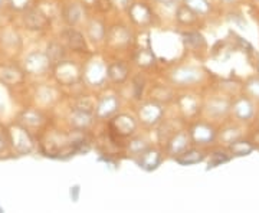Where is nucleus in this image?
Returning a JSON list of instances; mask_svg holds the SVG:
<instances>
[{"label":"nucleus","instance_id":"f257e3e1","mask_svg":"<svg viewBox=\"0 0 259 213\" xmlns=\"http://www.w3.org/2000/svg\"><path fill=\"white\" fill-rule=\"evenodd\" d=\"M55 76L58 82L64 85H72L78 82L82 76L81 68L71 61H61L55 66Z\"/></svg>","mask_w":259,"mask_h":213},{"label":"nucleus","instance_id":"f03ea898","mask_svg":"<svg viewBox=\"0 0 259 213\" xmlns=\"http://www.w3.org/2000/svg\"><path fill=\"white\" fill-rule=\"evenodd\" d=\"M163 115H164V110L160 105V102L157 101L144 102L139 110L140 121L148 127H153V125L158 124L163 118Z\"/></svg>","mask_w":259,"mask_h":213},{"label":"nucleus","instance_id":"7ed1b4c3","mask_svg":"<svg viewBox=\"0 0 259 213\" xmlns=\"http://www.w3.org/2000/svg\"><path fill=\"white\" fill-rule=\"evenodd\" d=\"M110 129L118 137H130L137 130V121L130 114H118L110 122Z\"/></svg>","mask_w":259,"mask_h":213},{"label":"nucleus","instance_id":"20e7f679","mask_svg":"<svg viewBox=\"0 0 259 213\" xmlns=\"http://www.w3.org/2000/svg\"><path fill=\"white\" fill-rule=\"evenodd\" d=\"M51 59L47 52H32L25 59V69L32 75H42L51 68Z\"/></svg>","mask_w":259,"mask_h":213},{"label":"nucleus","instance_id":"39448f33","mask_svg":"<svg viewBox=\"0 0 259 213\" xmlns=\"http://www.w3.org/2000/svg\"><path fill=\"white\" fill-rule=\"evenodd\" d=\"M9 134L12 146L16 148L19 153L26 154V153H30V151H32V148H33V140H32L30 134L26 131L25 127L15 125V127L10 129Z\"/></svg>","mask_w":259,"mask_h":213},{"label":"nucleus","instance_id":"423d86ee","mask_svg":"<svg viewBox=\"0 0 259 213\" xmlns=\"http://www.w3.org/2000/svg\"><path fill=\"white\" fill-rule=\"evenodd\" d=\"M82 78L94 87H100L107 79V66L100 61H91L83 68Z\"/></svg>","mask_w":259,"mask_h":213},{"label":"nucleus","instance_id":"0eeeda50","mask_svg":"<svg viewBox=\"0 0 259 213\" xmlns=\"http://www.w3.org/2000/svg\"><path fill=\"white\" fill-rule=\"evenodd\" d=\"M118 107H120V101L115 95H105L95 105L94 112H95V117L98 118H110L118 111Z\"/></svg>","mask_w":259,"mask_h":213},{"label":"nucleus","instance_id":"6e6552de","mask_svg":"<svg viewBox=\"0 0 259 213\" xmlns=\"http://www.w3.org/2000/svg\"><path fill=\"white\" fill-rule=\"evenodd\" d=\"M190 139L196 144H209L216 139V131L209 124L197 122L190 130Z\"/></svg>","mask_w":259,"mask_h":213},{"label":"nucleus","instance_id":"1a4fd4ad","mask_svg":"<svg viewBox=\"0 0 259 213\" xmlns=\"http://www.w3.org/2000/svg\"><path fill=\"white\" fill-rule=\"evenodd\" d=\"M131 20L140 26H148L153 23V12L146 3H134L128 8Z\"/></svg>","mask_w":259,"mask_h":213},{"label":"nucleus","instance_id":"9d476101","mask_svg":"<svg viewBox=\"0 0 259 213\" xmlns=\"http://www.w3.org/2000/svg\"><path fill=\"white\" fill-rule=\"evenodd\" d=\"M160 163H161V154L156 148L144 150L143 153H140L139 158H137V164L147 172L156 170L160 166Z\"/></svg>","mask_w":259,"mask_h":213},{"label":"nucleus","instance_id":"9b49d317","mask_svg":"<svg viewBox=\"0 0 259 213\" xmlns=\"http://www.w3.org/2000/svg\"><path fill=\"white\" fill-rule=\"evenodd\" d=\"M190 134H187L185 131H180V133H176L173 134V137L168 140V144H167V151L171 154V156H179L182 154L183 151L187 150L189 144H190Z\"/></svg>","mask_w":259,"mask_h":213},{"label":"nucleus","instance_id":"f8f14e48","mask_svg":"<svg viewBox=\"0 0 259 213\" xmlns=\"http://www.w3.org/2000/svg\"><path fill=\"white\" fill-rule=\"evenodd\" d=\"M202 76V72L196 68L192 66H183V68H179L176 71H173L171 74V81L180 85H186V83H192L199 81Z\"/></svg>","mask_w":259,"mask_h":213},{"label":"nucleus","instance_id":"ddd939ff","mask_svg":"<svg viewBox=\"0 0 259 213\" xmlns=\"http://www.w3.org/2000/svg\"><path fill=\"white\" fill-rule=\"evenodd\" d=\"M25 25L32 30H42L48 28L49 18L39 9H30L25 15Z\"/></svg>","mask_w":259,"mask_h":213},{"label":"nucleus","instance_id":"4468645a","mask_svg":"<svg viewBox=\"0 0 259 213\" xmlns=\"http://www.w3.org/2000/svg\"><path fill=\"white\" fill-rule=\"evenodd\" d=\"M64 39L66 40L68 47L71 48L72 51H75V52H87L88 51L83 35L81 32L75 30V29H66L64 32Z\"/></svg>","mask_w":259,"mask_h":213},{"label":"nucleus","instance_id":"2eb2a0df","mask_svg":"<svg viewBox=\"0 0 259 213\" xmlns=\"http://www.w3.org/2000/svg\"><path fill=\"white\" fill-rule=\"evenodd\" d=\"M232 110H233V114L236 115V118H239L242 121H249L253 117V114H255L253 104L250 102V100L245 98V97H242V98H239L238 101L235 102Z\"/></svg>","mask_w":259,"mask_h":213},{"label":"nucleus","instance_id":"dca6fc26","mask_svg":"<svg viewBox=\"0 0 259 213\" xmlns=\"http://www.w3.org/2000/svg\"><path fill=\"white\" fill-rule=\"evenodd\" d=\"M107 39L114 47H125L130 44V32L124 26H112L107 33Z\"/></svg>","mask_w":259,"mask_h":213},{"label":"nucleus","instance_id":"f3484780","mask_svg":"<svg viewBox=\"0 0 259 213\" xmlns=\"http://www.w3.org/2000/svg\"><path fill=\"white\" fill-rule=\"evenodd\" d=\"M128 76V68L122 62H114L107 66V78L111 79L112 82H124Z\"/></svg>","mask_w":259,"mask_h":213},{"label":"nucleus","instance_id":"a211bd4d","mask_svg":"<svg viewBox=\"0 0 259 213\" xmlns=\"http://www.w3.org/2000/svg\"><path fill=\"white\" fill-rule=\"evenodd\" d=\"M204 160V153L199 151V150H186L182 154H179L176 157V161L182 166H193V164H197V163H202Z\"/></svg>","mask_w":259,"mask_h":213},{"label":"nucleus","instance_id":"6ab92c4d","mask_svg":"<svg viewBox=\"0 0 259 213\" xmlns=\"http://www.w3.org/2000/svg\"><path fill=\"white\" fill-rule=\"evenodd\" d=\"M83 10L79 3H69L64 9V18L68 22V25L74 26L82 19Z\"/></svg>","mask_w":259,"mask_h":213},{"label":"nucleus","instance_id":"aec40b11","mask_svg":"<svg viewBox=\"0 0 259 213\" xmlns=\"http://www.w3.org/2000/svg\"><path fill=\"white\" fill-rule=\"evenodd\" d=\"M88 36L91 37V40L94 42H101L102 39H105L107 36V29L104 26L101 20H97L94 19L88 23Z\"/></svg>","mask_w":259,"mask_h":213},{"label":"nucleus","instance_id":"412c9836","mask_svg":"<svg viewBox=\"0 0 259 213\" xmlns=\"http://www.w3.org/2000/svg\"><path fill=\"white\" fill-rule=\"evenodd\" d=\"M23 74L18 68L13 66H2L0 68V81L5 83H18L22 81Z\"/></svg>","mask_w":259,"mask_h":213},{"label":"nucleus","instance_id":"4be33fe9","mask_svg":"<svg viewBox=\"0 0 259 213\" xmlns=\"http://www.w3.org/2000/svg\"><path fill=\"white\" fill-rule=\"evenodd\" d=\"M93 112L82 111V110H75L72 111V117H71V121L74 124V127L82 130V129H87L91 122H93Z\"/></svg>","mask_w":259,"mask_h":213},{"label":"nucleus","instance_id":"5701e85b","mask_svg":"<svg viewBox=\"0 0 259 213\" xmlns=\"http://www.w3.org/2000/svg\"><path fill=\"white\" fill-rule=\"evenodd\" d=\"M183 5H185L187 9H190L194 12L197 16H206L209 12H210V3L207 0H183Z\"/></svg>","mask_w":259,"mask_h":213},{"label":"nucleus","instance_id":"b1692460","mask_svg":"<svg viewBox=\"0 0 259 213\" xmlns=\"http://www.w3.org/2000/svg\"><path fill=\"white\" fill-rule=\"evenodd\" d=\"M231 151L233 156L242 157V156H248V154H250V153L253 151V146L250 144L249 141H239V140H235V141H232Z\"/></svg>","mask_w":259,"mask_h":213},{"label":"nucleus","instance_id":"393cba45","mask_svg":"<svg viewBox=\"0 0 259 213\" xmlns=\"http://www.w3.org/2000/svg\"><path fill=\"white\" fill-rule=\"evenodd\" d=\"M183 40H185L186 47L189 49H193V51H197V49H200L206 45L204 37L199 32H189L187 35H185Z\"/></svg>","mask_w":259,"mask_h":213},{"label":"nucleus","instance_id":"a878e982","mask_svg":"<svg viewBox=\"0 0 259 213\" xmlns=\"http://www.w3.org/2000/svg\"><path fill=\"white\" fill-rule=\"evenodd\" d=\"M136 62L143 68H150L156 64V56L151 49H140L136 55Z\"/></svg>","mask_w":259,"mask_h":213},{"label":"nucleus","instance_id":"bb28decb","mask_svg":"<svg viewBox=\"0 0 259 213\" xmlns=\"http://www.w3.org/2000/svg\"><path fill=\"white\" fill-rule=\"evenodd\" d=\"M180 108H182V111L185 112L186 115H193L196 112L199 111V104L196 101V98L193 97H190V95H185L180 101Z\"/></svg>","mask_w":259,"mask_h":213},{"label":"nucleus","instance_id":"cd10ccee","mask_svg":"<svg viewBox=\"0 0 259 213\" xmlns=\"http://www.w3.org/2000/svg\"><path fill=\"white\" fill-rule=\"evenodd\" d=\"M22 121L26 124V125H30V127H37L44 122V115L40 112L35 111V110H29V111L23 112L22 115Z\"/></svg>","mask_w":259,"mask_h":213},{"label":"nucleus","instance_id":"c85d7f7f","mask_svg":"<svg viewBox=\"0 0 259 213\" xmlns=\"http://www.w3.org/2000/svg\"><path fill=\"white\" fill-rule=\"evenodd\" d=\"M177 20L180 22V23H183V25H192L196 22V18H197V15L192 12L190 9H187L185 5L183 6H180L179 10H177Z\"/></svg>","mask_w":259,"mask_h":213},{"label":"nucleus","instance_id":"c756f323","mask_svg":"<svg viewBox=\"0 0 259 213\" xmlns=\"http://www.w3.org/2000/svg\"><path fill=\"white\" fill-rule=\"evenodd\" d=\"M47 54L49 56V59H51V62L55 64V65L58 62L62 61V58L65 55L64 48H62V45H59V44H51L49 48H48Z\"/></svg>","mask_w":259,"mask_h":213},{"label":"nucleus","instance_id":"7c9ffc66","mask_svg":"<svg viewBox=\"0 0 259 213\" xmlns=\"http://www.w3.org/2000/svg\"><path fill=\"white\" fill-rule=\"evenodd\" d=\"M228 110H229V104L222 100H213L209 102V108H207L209 114L212 115H222Z\"/></svg>","mask_w":259,"mask_h":213},{"label":"nucleus","instance_id":"2f4dec72","mask_svg":"<svg viewBox=\"0 0 259 213\" xmlns=\"http://www.w3.org/2000/svg\"><path fill=\"white\" fill-rule=\"evenodd\" d=\"M229 160V157L223 153H214L210 160H209V168H213V167L222 166L223 163H226Z\"/></svg>","mask_w":259,"mask_h":213},{"label":"nucleus","instance_id":"473e14b6","mask_svg":"<svg viewBox=\"0 0 259 213\" xmlns=\"http://www.w3.org/2000/svg\"><path fill=\"white\" fill-rule=\"evenodd\" d=\"M147 144H146V141L144 140H134L133 143H130V151L131 153H134V154H140V153H143L144 150H147Z\"/></svg>","mask_w":259,"mask_h":213},{"label":"nucleus","instance_id":"72a5a7b5","mask_svg":"<svg viewBox=\"0 0 259 213\" xmlns=\"http://www.w3.org/2000/svg\"><path fill=\"white\" fill-rule=\"evenodd\" d=\"M246 91L252 95L259 98V78H253L249 82L246 83Z\"/></svg>","mask_w":259,"mask_h":213},{"label":"nucleus","instance_id":"f704fd0d","mask_svg":"<svg viewBox=\"0 0 259 213\" xmlns=\"http://www.w3.org/2000/svg\"><path fill=\"white\" fill-rule=\"evenodd\" d=\"M10 5V8L15 10H25L28 9L29 2L30 0H8Z\"/></svg>","mask_w":259,"mask_h":213},{"label":"nucleus","instance_id":"c9c22d12","mask_svg":"<svg viewBox=\"0 0 259 213\" xmlns=\"http://www.w3.org/2000/svg\"><path fill=\"white\" fill-rule=\"evenodd\" d=\"M94 2H95V6L101 10V12H108L114 6L112 5V0H94Z\"/></svg>","mask_w":259,"mask_h":213},{"label":"nucleus","instance_id":"e433bc0d","mask_svg":"<svg viewBox=\"0 0 259 213\" xmlns=\"http://www.w3.org/2000/svg\"><path fill=\"white\" fill-rule=\"evenodd\" d=\"M112 5L120 8V9H128L130 6H131L130 0H112Z\"/></svg>","mask_w":259,"mask_h":213},{"label":"nucleus","instance_id":"4c0bfd02","mask_svg":"<svg viewBox=\"0 0 259 213\" xmlns=\"http://www.w3.org/2000/svg\"><path fill=\"white\" fill-rule=\"evenodd\" d=\"M158 5H161V6H167V8H171V6H175L177 3V0H156Z\"/></svg>","mask_w":259,"mask_h":213},{"label":"nucleus","instance_id":"58836bf2","mask_svg":"<svg viewBox=\"0 0 259 213\" xmlns=\"http://www.w3.org/2000/svg\"><path fill=\"white\" fill-rule=\"evenodd\" d=\"M5 146H6V143H5V140H3L2 134H0V151H3V150H5Z\"/></svg>","mask_w":259,"mask_h":213},{"label":"nucleus","instance_id":"ea45409f","mask_svg":"<svg viewBox=\"0 0 259 213\" xmlns=\"http://www.w3.org/2000/svg\"><path fill=\"white\" fill-rule=\"evenodd\" d=\"M5 110V101H3V98H2V95H0V112Z\"/></svg>","mask_w":259,"mask_h":213},{"label":"nucleus","instance_id":"a19ab883","mask_svg":"<svg viewBox=\"0 0 259 213\" xmlns=\"http://www.w3.org/2000/svg\"><path fill=\"white\" fill-rule=\"evenodd\" d=\"M225 3H232V2H235V0H222Z\"/></svg>","mask_w":259,"mask_h":213},{"label":"nucleus","instance_id":"79ce46f5","mask_svg":"<svg viewBox=\"0 0 259 213\" xmlns=\"http://www.w3.org/2000/svg\"><path fill=\"white\" fill-rule=\"evenodd\" d=\"M3 2H5V0H0V8L3 6Z\"/></svg>","mask_w":259,"mask_h":213},{"label":"nucleus","instance_id":"37998d69","mask_svg":"<svg viewBox=\"0 0 259 213\" xmlns=\"http://www.w3.org/2000/svg\"><path fill=\"white\" fill-rule=\"evenodd\" d=\"M255 2H256V3H258V5H259V0H255Z\"/></svg>","mask_w":259,"mask_h":213},{"label":"nucleus","instance_id":"c03bdc74","mask_svg":"<svg viewBox=\"0 0 259 213\" xmlns=\"http://www.w3.org/2000/svg\"><path fill=\"white\" fill-rule=\"evenodd\" d=\"M258 72H259V62H258Z\"/></svg>","mask_w":259,"mask_h":213}]
</instances>
